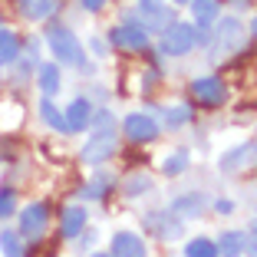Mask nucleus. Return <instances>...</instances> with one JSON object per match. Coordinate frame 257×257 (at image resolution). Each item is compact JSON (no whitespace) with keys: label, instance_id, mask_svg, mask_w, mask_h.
<instances>
[{"label":"nucleus","instance_id":"f257e3e1","mask_svg":"<svg viewBox=\"0 0 257 257\" xmlns=\"http://www.w3.org/2000/svg\"><path fill=\"white\" fill-rule=\"evenodd\" d=\"M214 37H211V50H208V60L211 63H221L224 56L237 53L244 43H247V33H244L241 20L237 17H224V20H214Z\"/></svg>","mask_w":257,"mask_h":257},{"label":"nucleus","instance_id":"a211bd4d","mask_svg":"<svg viewBox=\"0 0 257 257\" xmlns=\"http://www.w3.org/2000/svg\"><path fill=\"white\" fill-rule=\"evenodd\" d=\"M23 125V106L17 102V99H7V102H0V128H7V132H14V128Z\"/></svg>","mask_w":257,"mask_h":257},{"label":"nucleus","instance_id":"b1692460","mask_svg":"<svg viewBox=\"0 0 257 257\" xmlns=\"http://www.w3.org/2000/svg\"><path fill=\"white\" fill-rule=\"evenodd\" d=\"M185 168H188V152H172V155H165L162 159V172L168 175V178H175V175H182Z\"/></svg>","mask_w":257,"mask_h":257},{"label":"nucleus","instance_id":"f3484780","mask_svg":"<svg viewBox=\"0 0 257 257\" xmlns=\"http://www.w3.org/2000/svg\"><path fill=\"white\" fill-rule=\"evenodd\" d=\"M244 241H247V234H244V231H224V234L218 237V254H224V257H241L244 254Z\"/></svg>","mask_w":257,"mask_h":257},{"label":"nucleus","instance_id":"cd10ccee","mask_svg":"<svg viewBox=\"0 0 257 257\" xmlns=\"http://www.w3.org/2000/svg\"><path fill=\"white\" fill-rule=\"evenodd\" d=\"M201 208H204V201L198 195L195 198H178V201H175V211H185V214H191V218H198Z\"/></svg>","mask_w":257,"mask_h":257},{"label":"nucleus","instance_id":"c9c22d12","mask_svg":"<svg viewBox=\"0 0 257 257\" xmlns=\"http://www.w3.org/2000/svg\"><path fill=\"white\" fill-rule=\"evenodd\" d=\"M254 237H257V224H254Z\"/></svg>","mask_w":257,"mask_h":257},{"label":"nucleus","instance_id":"6ab92c4d","mask_svg":"<svg viewBox=\"0 0 257 257\" xmlns=\"http://www.w3.org/2000/svg\"><path fill=\"white\" fill-rule=\"evenodd\" d=\"M37 83H40V89H43V96L60 92V63H43L40 73H37Z\"/></svg>","mask_w":257,"mask_h":257},{"label":"nucleus","instance_id":"72a5a7b5","mask_svg":"<svg viewBox=\"0 0 257 257\" xmlns=\"http://www.w3.org/2000/svg\"><path fill=\"white\" fill-rule=\"evenodd\" d=\"M175 4H191V0H175Z\"/></svg>","mask_w":257,"mask_h":257},{"label":"nucleus","instance_id":"aec40b11","mask_svg":"<svg viewBox=\"0 0 257 257\" xmlns=\"http://www.w3.org/2000/svg\"><path fill=\"white\" fill-rule=\"evenodd\" d=\"M191 17L198 27H211L218 20V0H191Z\"/></svg>","mask_w":257,"mask_h":257},{"label":"nucleus","instance_id":"f8f14e48","mask_svg":"<svg viewBox=\"0 0 257 257\" xmlns=\"http://www.w3.org/2000/svg\"><path fill=\"white\" fill-rule=\"evenodd\" d=\"M63 115H66L69 132H86V128H89V119H92V102L89 99H73Z\"/></svg>","mask_w":257,"mask_h":257},{"label":"nucleus","instance_id":"2f4dec72","mask_svg":"<svg viewBox=\"0 0 257 257\" xmlns=\"http://www.w3.org/2000/svg\"><path fill=\"white\" fill-rule=\"evenodd\" d=\"M214 208H218L221 214H231V211H234V204H231V201H218V204H214Z\"/></svg>","mask_w":257,"mask_h":257},{"label":"nucleus","instance_id":"a878e982","mask_svg":"<svg viewBox=\"0 0 257 257\" xmlns=\"http://www.w3.org/2000/svg\"><path fill=\"white\" fill-rule=\"evenodd\" d=\"M149 188H152V178H149V175H132V178L125 182V195H128V198L145 195Z\"/></svg>","mask_w":257,"mask_h":257},{"label":"nucleus","instance_id":"f704fd0d","mask_svg":"<svg viewBox=\"0 0 257 257\" xmlns=\"http://www.w3.org/2000/svg\"><path fill=\"white\" fill-rule=\"evenodd\" d=\"M96 257H109V254H96Z\"/></svg>","mask_w":257,"mask_h":257},{"label":"nucleus","instance_id":"7ed1b4c3","mask_svg":"<svg viewBox=\"0 0 257 257\" xmlns=\"http://www.w3.org/2000/svg\"><path fill=\"white\" fill-rule=\"evenodd\" d=\"M201 43V30L191 27V23H168L165 30H162V53L165 56H185L191 53L195 46Z\"/></svg>","mask_w":257,"mask_h":257},{"label":"nucleus","instance_id":"412c9836","mask_svg":"<svg viewBox=\"0 0 257 257\" xmlns=\"http://www.w3.org/2000/svg\"><path fill=\"white\" fill-rule=\"evenodd\" d=\"M40 115H43V122L50 128H56V132H69V125H66V115L60 112V109L53 106V102H50V96L43 99V102H40Z\"/></svg>","mask_w":257,"mask_h":257},{"label":"nucleus","instance_id":"393cba45","mask_svg":"<svg viewBox=\"0 0 257 257\" xmlns=\"http://www.w3.org/2000/svg\"><path fill=\"white\" fill-rule=\"evenodd\" d=\"M106 188H112V178L99 175V178H92V182H86V185H83V191H79V195H83L86 201H99V198L106 195Z\"/></svg>","mask_w":257,"mask_h":257},{"label":"nucleus","instance_id":"f03ea898","mask_svg":"<svg viewBox=\"0 0 257 257\" xmlns=\"http://www.w3.org/2000/svg\"><path fill=\"white\" fill-rule=\"evenodd\" d=\"M46 46L53 50V56L60 60V66H86V53H83V43L76 40V33H69L66 27H50L46 30Z\"/></svg>","mask_w":257,"mask_h":257},{"label":"nucleus","instance_id":"423d86ee","mask_svg":"<svg viewBox=\"0 0 257 257\" xmlns=\"http://www.w3.org/2000/svg\"><path fill=\"white\" fill-rule=\"evenodd\" d=\"M115 149H119V142H115V128L112 132H96V136L86 142V149H83V162L86 165H102V162H109L115 155Z\"/></svg>","mask_w":257,"mask_h":257},{"label":"nucleus","instance_id":"c85d7f7f","mask_svg":"<svg viewBox=\"0 0 257 257\" xmlns=\"http://www.w3.org/2000/svg\"><path fill=\"white\" fill-rule=\"evenodd\" d=\"M14 208H17V195H14V191H0V221L10 218Z\"/></svg>","mask_w":257,"mask_h":257},{"label":"nucleus","instance_id":"dca6fc26","mask_svg":"<svg viewBox=\"0 0 257 257\" xmlns=\"http://www.w3.org/2000/svg\"><path fill=\"white\" fill-rule=\"evenodd\" d=\"M17 60H20V37L0 27V66H14Z\"/></svg>","mask_w":257,"mask_h":257},{"label":"nucleus","instance_id":"bb28decb","mask_svg":"<svg viewBox=\"0 0 257 257\" xmlns=\"http://www.w3.org/2000/svg\"><path fill=\"white\" fill-rule=\"evenodd\" d=\"M188 119H191L188 106H175V109H168V115H165V128H178V125H185Z\"/></svg>","mask_w":257,"mask_h":257},{"label":"nucleus","instance_id":"1a4fd4ad","mask_svg":"<svg viewBox=\"0 0 257 257\" xmlns=\"http://www.w3.org/2000/svg\"><path fill=\"white\" fill-rule=\"evenodd\" d=\"M191 96H195L201 106H221L227 89H224V83H221L218 76H201V79L191 83Z\"/></svg>","mask_w":257,"mask_h":257},{"label":"nucleus","instance_id":"9d476101","mask_svg":"<svg viewBox=\"0 0 257 257\" xmlns=\"http://www.w3.org/2000/svg\"><path fill=\"white\" fill-rule=\"evenodd\" d=\"M109 257H149V247H145V241L139 234H132V231H119V234H112Z\"/></svg>","mask_w":257,"mask_h":257},{"label":"nucleus","instance_id":"5701e85b","mask_svg":"<svg viewBox=\"0 0 257 257\" xmlns=\"http://www.w3.org/2000/svg\"><path fill=\"white\" fill-rule=\"evenodd\" d=\"M185 257H218V244L208 237H191L185 244Z\"/></svg>","mask_w":257,"mask_h":257},{"label":"nucleus","instance_id":"0eeeda50","mask_svg":"<svg viewBox=\"0 0 257 257\" xmlns=\"http://www.w3.org/2000/svg\"><path fill=\"white\" fill-rule=\"evenodd\" d=\"M139 23L145 30L162 33L172 23V7H165V0H139Z\"/></svg>","mask_w":257,"mask_h":257},{"label":"nucleus","instance_id":"c756f323","mask_svg":"<svg viewBox=\"0 0 257 257\" xmlns=\"http://www.w3.org/2000/svg\"><path fill=\"white\" fill-rule=\"evenodd\" d=\"M79 4H83V7L89 10V14H99V10L106 7V0H79Z\"/></svg>","mask_w":257,"mask_h":257},{"label":"nucleus","instance_id":"7c9ffc66","mask_svg":"<svg viewBox=\"0 0 257 257\" xmlns=\"http://www.w3.org/2000/svg\"><path fill=\"white\" fill-rule=\"evenodd\" d=\"M244 250H247L250 257H257V237H247V241H244Z\"/></svg>","mask_w":257,"mask_h":257},{"label":"nucleus","instance_id":"6e6552de","mask_svg":"<svg viewBox=\"0 0 257 257\" xmlns=\"http://www.w3.org/2000/svg\"><path fill=\"white\" fill-rule=\"evenodd\" d=\"M145 27L142 23H125V27H115V30H109V43L112 46H122V50H145L149 46V37H145Z\"/></svg>","mask_w":257,"mask_h":257},{"label":"nucleus","instance_id":"39448f33","mask_svg":"<svg viewBox=\"0 0 257 257\" xmlns=\"http://www.w3.org/2000/svg\"><path fill=\"white\" fill-rule=\"evenodd\" d=\"M122 128H125V139L136 142V145H149V142L159 139V122L152 119L149 112H128Z\"/></svg>","mask_w":257,"mask_h":257},{"label":"nucleus","instance_id":"473e14b6","mask_svg":"<svg viewBox=\"0 0 257 257\" xmlns=\"http://www.w3.org/2000/svg\"><path fill=\"white\" fill-rule=\"evenodd\" d=\"M250 33H254V40H257V17H254V23H250Z\"/></svg>","mask_w":257,"mask_h":257},{"label":"nucleus","instance_id":"20e7f679","mask_svg":"<svg viewBox=\"0 0 257 257\" xmlns=\"http://www.w3.org/2000/svg\"><path fill=\"white\" fill-rule=\"evenodd\" d=\"M46 224H50V208L43 201H33L20 211V237L27 241H40L46 234Z\"/></svg>","mask_w":257,"mask_h":257},{"label":"nucleus","instance_id":"4468645a","mask_svg":"<svg viewBox=\"0 0 257 257\" xmlns=\"http://www.w3.org/2000/svg\"><path fill=\"white\" fill-rule=\"evenodd\" d=\"M145 224H149L159 237H165V241L182 237V221H175V214H149V221H145Z\"/></svg>","mask_w":257,"mask_h":257},{"label":"nucleus","instance_id":"9b49d317","mask_svg":"<svg viewBox=\"0 0 257 257\" xmlns=\"http://www.w3.org/2000/svg\"><path fill=\"white\" fill-rule=\"evenodd\" d=\"M250 165H257V142H244L221 159V172H241V168Z\"/></svg>","mask_w":257,"mask_h":257},{"label":"nucleus","instance_id":"4be33fe9","mask_svg":"<svg viewBox=\"0 0 257 257\" xmlns=\"http://www.w3.org/2000/svg\"><path fill=\"white\" fill-rule=\"evenodd\" d=\"M0 254L4 257H27V247H23L17 231H0Z\"/></svg>","mask_w":257,"mask_h":257},{"label":"nucleus","instance_id":"2eb2a0df","mask_svg":"<svg viewBox=\"0 0 257 257\" xmlns=\"http://www.w3.org/2000/svg\"><path fill=\"white\" fill-rule=\"evenodd\" d=\"M86 208H79V204H69L66 211H63V221H60V234L63 237H76L79 231L86 227Z\"/></svg>","mask_w":257,"mask_h":257},{"label":"nucleus","instance_id":"ddd939ff","mask_svg":"<svg viewBox=\"0 0 257 257\" xmlns=\"http://www.w3.org/2000/svg\"><path fill=\"white\" fill-rule=\"evenodd\" d=\"M17 7H20V14L27 17V20L40 23V20H50L60 4H56V0H17Z\"/></svg>","mask_w":257,"mask_h":257}]
</instances>
